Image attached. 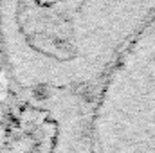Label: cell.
I'll return each mask as SVG.
<instances>
[{
    "label": "cell",
    "instance_id": "6da1fadb",
    "mask_svg": "<svg viewBox=\"0 0 155 153\" xmlns=\"http://www.w3.org/2000/svg\"><path fill=\"white\" fill-rule=\"evenodd\" d=\"M114 153H155V24L134 43L116 85Z\"/></svg>",
    "mask_w": 155,
    "mask_h": 153
}]
</instances>
